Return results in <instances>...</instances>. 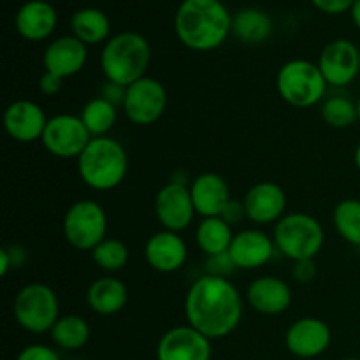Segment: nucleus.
Returning <instances> with one entry per match:
<instances>
[{
    "instance_id": "nucleus-1",
    "label": "nucleus",
    "mask_w": 360,
    "mask_h": 360,
    "mask_svg": "<svg viewBox=\"0 0 360 360\" xmlns=\"http://www.w3.org/2000/svg\"><path fill=\"white\" fill-rule=\"evenodd\" d=\"M188 326L207 340H221L234 333L243 319V297L225 276L204 274L192 283L185 297Z\"/></svg>"
},
{
    "instance_id": "nucleus-2",
    "label": "nucleus",
    "mask_w": 360,
    "mask_h": 360,
    "mask_svg": "<svg viewBox=\"0 0 360 360\" xmlns=\"http://www.w3.org/2000/svg\"><path fill=\"white\" fill-rule=\"evenodd\" d=\"M179 42L193 51L220 48L232 32V16L221 0H183L176 11Z\"/></svg>"
},
{
    "instance_id": "nucleus-3",
    "label": "nucleus",
    "mask_w": 360,
    "mask_h": 360,
    "mask_svg": "<svg viewBox=\"0 0 360 360\" xmlns=\"http://www.w3.org/2000/svg\"><path fill=\"white\" fill-rule=\"evenodd\" d=\"M129 157L125 148L112 137H94L77 158V172L86 186L97 192H109L125 179Z\"/></svg>"
},
{
    "instance_id": "nucleus-4",
    "label": "nucleus",
    "mask_w": 360,
    "mask_h": 360,
    "mask_svg": "<svg viewBox=\"0 0 360 360\" xmlns=\"http://www.w3.org/2000/svg\"><path fill=\"white\" fill-rule=\"evenodd\" d=\"M150 60V42L137 32H122L105 42L101 67L109 83L127 88L146 76Z\"/></svg>"
},
{
    "instance_id": "nucleus-5",
    "label": "nucleus",
    "mask_w": 360,
    "mask_h": 360,
    "mask_svg": "<svg viewBox=\"0 0 360 360\" xmlns=\"http://www.w3.org/2000/svg\"><path fill=\"white\" fill-rule=\"evenodd\" d=\"M274 245L287 259L294 262L301 260H315L322 252L326 234L323 227L316 218L308 213L285 214L274 225Z\"/></svg>"
},
{
    "instance_id": "nucleus-6",
    "label": "nucleus",
    "mask_w": 360,
    "mask_h": 360,
    "mask_svg": "<svg viewBox=\"0 0 360 360\" xmlns=\"http://www.w3.org/2000/svg\"><path fill=\"white\" fill-rule=\"evenodd\" d=\"M276 88L287 104L297 109H308L320 104L327 91V81L319 63L309 60H290L278 70Z\"/></svg>"
},
{
    "instance_id": "nucleus-7",
    "label": "nucleus",
    "mask_w": 360,
    "mask_h": 360,
    "mask_svg": "<svg viewBox=\"0 0 360 360\" xmlns=\"http://www.w3.org/2000/svg\"><path fill=\"white\" fill-rule=\"evenodd\" d=\"M18 326L32 334L51 333L60 319V302L55 290L44 283L25 285L13 304Z\"/></svg>"
},
{
    "instance_id": "nucleus-8",
    "label": "nucleus",
    "mask_w": 360,
    "mask_h": 360,
    "mask_svg": "<svg viewBox=\"0 0 360 360\" xmlns=\"http://www.w3.org/2000/svg\"><path fill=\"white\" fill-rule=\"evenodd\" d=\"M108 214L90 199L74 202L63 217V238L72 248L91 252L108 238Z\"/></svg>"
},
{
    "instance_id": "nucleus-9",
    "label": "nucleus",
    "mask_w": 360,
    "mask_h": 360,
    "mask_svg": "<svg viewBox=\"0 0 360 360\" xmlns=\"http://www.w3.org/2000/svg\"><path fill=\"white\" fill-rule=\"evenodd\" d=\"M167 90L164 84L155 77L144 76L127 86L122 108L130 122L141 127H148L162 118L167 109Z\"/></svg>"
},
{
    "instance_id": "nucleus-10",
    "label": "nucleus",
    "mask_w": 360,
    "mask_h": 360,
    "mask_svg": "<svg viewBox=\"0 0 360 360\" xmlns=\"http://www.w3.org/2000/svg\"><path fill=\"white\" fill-rule=\"evenodd\" d=\"M94 137L86 130L79 116L74 115H56L48 120L44 134H42V144L46 151L56 158H79L84 148L90 144Z\"/></svg>"
},
{
    "instance_id": "nucleus-11",
    "label": "nucleus",
    "mask_w": 360,
    "mask_h": 360,
    "mask_svg": "<svg viewBox=\"0 0 360 360\" xmlns=\"http://www.w3.org/2000/svg\"><path fill=\"white\" fill-rule=\"evenodd\" d=\"M155 214L164 231L179 234L188 229L197 214L190 186L179 181H171L162 186L155 197Z\"/></svg>"
},
{
    "instance_id": "nucleus-12",
    "label": "nucleus",
    "mask_w": 360,
    "mask_h": 360,
    "mask_svg": "<svg viewBox=\"0 0 360 360\" xmlns=\"http://www.w3.org/2000/svg\"><path fill=\"white\" fill-rule=\"evenodd\" d=\"M319 67L330 86H347L360 72V49L348 39H336L322 49Z\"/></svg>"
},
{
    "instance_id": "nucleus-13",
    "label": "nucleus",
    "mask_w": 360,
    "mask_h": 360,
    "mask_svg": "<svg viewBox=\"0 0 360 360\" xmlns=\"http://www.w3.org/2000/svg\"><path fill=\"white\" fill-rule=\"evenodd\" d=\"M157 360H211V340L192 326H178L160 338Z\"/></svg>"
},
{
    "instance_id": "nucleus-14",
    "label": "nucleus",
    "mask_w": 360,
    "mask_h": 360,
    "mask_svg": "<svg viewBox=\"0 0 360 360\" xmlns=\"http://www.w3.org/2000/svg\"><path fill=\"white\" fill-rule=\"evenodd\" d=\"M330 329L323 320L304 316L292 323L285 336L288 352L299 359H315L330 347Z\"/></svg>"
},
{
    "instance_id": "nucleus-15",
    "label": "nucleus",
    "mask_w": 360,
    "mask_h": 360,
    "mask_svg": "<svg viewBox=\"0 0 360 360\" xmlns=\"http://www.w3.org/2000/svg\"><path fill=\"white\" fill-rule=\"evenodd\" d=\"M48 120L44 109L37 102L20 98L7 105L4 112V129L7 136L18 143H34L42 139Z\"/></svg>"
},
{
    "instance_id": "nucleus-16",
    "label": "nucleus",
    "mask_w": 360,
    "mask_h": 360,
    "mask_svg": "<svg viewBox=\"0 0 360 360\" xmlns=\"http://www.w3.org/2000/svg\"><path fill=\"white\" fill-rule=\"evenodd\" d=\"M243 206H245L246 218L253 224H278L285 217L287 195L278 183L260 181L246 192Z\"/></svg>"
},
{
    "instance_id": "nucleus-17",
    "label": "nucleus",
    "mask_w": 360,
    "mask_h": 360,
    "mask_svg": "<svg viewBox=\"0 0 360 360\" xmlns=\"http://www.w3.org/2000/svg\"><path fill=\"white\" fill-rule=\"evenodd\" d=\"M274 250H276L274 239H271L266 232L259 229H245L234 234L229 248V259L238 269L253 271L266 266L273 259Z\"/></svg>"
},
{
    "instance_id": "nucleus-18",
    "label": "nucleus",
    "mask_w": 360,
    "mask_h": 360,
    "mask_svg": "<svg viewBox=\"0 0 360 360\" xmlns=\"http://www.w3.org/2000/svg\"><path fill=\"white\" fill-rule=\"evenodd\" d=\"M148 266L162 274H171L181 269L188 257L186 243L178 232H155L144 246Z\"/></svg>"
},
{
    "instance_id": "nucleus-19",
    "label": "nucleus",
    "mask_w": 360,
    "mask_h": 360,
    "mask_svg": "<svg viewBox=\"0 0 360 360\" xmlns=\"http://www.w3.org/2000/svg\"><path fill=\"white\" fill-rule=\"evenodd\" d=\"M86 60V44H83L74 35H63V37L55 39L46 48L44 56H42L46 72L55 74L62 79H67V77H72L77 72H81L84 69Z\"/></svg>"
},
{
    "instance_id": "nucleus-20",
    "label": "nucleus",
    "mask_w": 360,
    "mask_h": 360,
    "mask_svg": "<svg viewBox=\"0 0 360 360\" xmlns=\"http://www.w3.org/2000/svg\"><path fill=\"white\" fill-rule=\"evenodd\" d=\"M248 304L260 315H281L292 304V290L287 281L278 276H260L246 290Z\"/></svg>"
},
{
    "instance_id": "nucleus-21",
    "label": "nucleus",
    "mask_w": 360,
    "mask_h": 360,
    "mask_svg": "<svg viewBox=\"0 0 360 360\" xmlns=\"http://www.w3.org/2000/svg\"><path fill=\"white\" fill-rule=\"evenodd\" d=\"M195 213L202 218L221 217L227 204L231 202V188L220 174L204 172L197 176L190 185Z\"/></svg>"
},
{
    "instance_id": "nucleus-22",
    "label": "nucleus",
    "mask_w": 360,
    "mask_h": 360,
    "mask_svg": "<svg viewBox=\"0 0 360 360\" xmlns=\"http://www.w3.org/2000/svg\"><path fill=\"white\" fill-rule=\"evenodd\" d=\"M16 30L23 39L39 42L48 39L58 25L56 9L46 0H28L16 13Z\"/></svg>"
},
{
    "instance_id": "nucleus-23",
    "label": "nucleus",
    "mask_w": 360,
    "mask_h": 360,
    "mask_svg": "<svg viewBox=\"0 0 360 360\" xmlns=\"http://www.w3.org/2000/svg\"><path fill=\"white\" fill-rule=\"evenodd\" d=\"M86 301L91 311L97 315H116L129 302V288L122 280L115 276L98 278L88 287Z\"/></svg>"
},
{
    "instance_id": "nucleus-24",
    "label": "nucleus",
    "mask_w": 360,
    "mask_h": 360,
    "mask_svg": "<svg viewBox=\"0 0 360 360\" xmlns=\"http://www.w3.org/2000/svg\"><path fill=\"white\" fill-rule=\"evenodd\" d=\"M231 34L245 44H262L273 34V20L264 11L246 7L232 16Z\"/></svg>"
},
{
    "instance_id": "nucleus-25",
    "label": "nucleus",
    "mask_w": 360,
    "mask_h": 360,
    "mask_svg": "<svg viewBox=\"0 0 360 360\" xmlns=\"http://www.w3.org/2000/svg\"><path fill=\"white\" fill-rule=\"evenodd\" d=\"M70 28H72L74 37L79 39L83 44L94 46L109 41L111 21L102 11L95 7H84V9L76 11L70 18Z\"/></svg>"
},
{
    "instance_id": "nucleus-26",
    "label": "nucleus",
    "mask_w": 360,
    "mask_h": 360,
    "mask_svg": "<svg viewBox=\"0 0 360 360\" xmlns=\"http://www.w3.org/2000/svg\"><path fill=\"white\" fill-rule=\"evenodd\" d=\"M195 239L199 248L207 257H218L229 253L234 232H232V225H229L221 217H210L202 218L197 227Z\"/></svg>"
},
{
    "instance_id": "nucleus-27",
    "label": "nucleus",
    "mask_w": 360,
    "mask_h": 360,
    "mask_svg": "<svg viewBox=\"0 0 360 360\" xmlns=\"http://www.w3.org/2000/svg\"><path fill=\"white\" fill-rule=\"evenodd\" d=\"M90 326L86 320L79 315H65L60 316L58 322L53 326L51 341L65 352H77L90 341Z\"/></svg>"
},
{
    "instance_id": "nucleus-28",
    "label": "nucleus",
    "mask_w": 360,
    "mask_h": 360,
    "mask_svg": "<svg viewBox=\"0 0 360 360\" xmlns=\"http://www.w3.org/2000/svg\"><path fill=\"white\" fill-rule=\"evenodd\" d=\"M79 118L91 137H105L118 120V111L112 102L95 97L83 105Z\"/></svg>"
},
{
    "instance_id": "nucleus-29",
    "label": "nucleus",
    "mask_w": 360,
    "mask_h": 360,
    "mask_svg": "<svg viewBox=\"0 0 360 360\" xmlns=\"http://www.w3.org/2000/svg\"><path fill=\"white\" fill-rule=\"evenodd\" d=\"M333 224L348 245L360 246V200L345 199L334 207Z\"/></svg>"
},
{
    "instance_id": "nucleus-30",
    "label": "nucleus",
    "mask_w": 360,
    "mask_h": 360,
    "mask_svg": "<svg viewBox=\"0 0 360 360\" xmlns=\"http://www.w3.org/2000/svg\"><path fill=\"white\" fill-rule=\"evenodd\" d=\"M322 118L333 129H350L359 122L357 102L345 95L329 97L322 105Z\"/></svg>"
},
{
    "instance_id": "nucleus-31",
    "label": "nucleus",
    "mask_w": 360,
    "mask_h": 360,
    "mask_svg": "<svg viewBox=\"0 0 360 360\" xmlns=\"http://www.w3.org/2000/svg\"><path fill=\"white\" fill-rule=\"evenodd\" d=\"M129 246L122 239L116 238H105L97 248L91 250L94 262L97 264V267H101L102 271H108V273L122 271L129 262Z\"/></svg>"
},
{
    "instance_id": "nucleus-32",
    "label": "nucleus",
    "mask_w": 360,
    "mask_h": 360,
    "mask_svg": "<svg viewBox=\"0 0 360 360\" xmlns=\"http://www.w3.org/2000/svg\"><path fill=\"white\" fill-rule=\"evenodd\" d=\"M16 360H62L56 350L46 345H30V347L23 348L18 355Z\"/></svg>"
},
{
    "instance_id": "nucleus-33",
    "label": "nucleus",
    "mask_w": 360,
    "mask_h": 360,
    "mask_svg": "<svg viewBox=\"0 0 360 360\" xmlns=\"http://www.w3.org/2000/svg\"><path fill=\"white\" fill-rule=\"evenodd\" d=\"M313 6L326 14H341L352 11L355 0H311Z\"/></svg>"
},
{
    "instance_id": "nucleus-34",
    "label": "nucleus",
    "mask_w": 360,
    "mask_h": 360,
    "mask_svg": "<svg viewBox=\"0 0 360 360\" xmlns=\"http://www.w3.org/2000/svg\"><path fill=\"white\" fill-rule=\"evenodd\" d=\"M295 280L299 283H309L315 280L316 276V266L315 260H301V262H294V271H292Z\"/></svg>"
},
{
    "instance_id": "nucleus-35",
    "label": "nucleus",
    "mask_w": 360,
    "mask_h": 360,
    "mask_svg": "<svg viewBox=\"0 0 360 360\" xmlns=\"http://www.w3.org/2000/svg\"><path fill=\"white\" fill-rule=\"evenodd\" d=\"M62 86H63V79L62 77L55 76V74L44 72L41 76V79H39V90H41L44 95H48V97L58 94V91L62 90Z\"/></svg>"
},
{
    "instance_id": "nucleus-36",
    "label": "nucleus",
    "mask_w": 360,
    "mask_h": 360,
    "mask_svg": "<svg viewBox=\"0 0 360 360\" xmlns=\"http://www.w3.org/2000/svg\"><path fill=\"white\" fill-rule=\"evenodd\" d=\"M125 91H127L125 86H120V84L109 83L108 81V84L102 88L101 97H104L105 101L112 102L115 105H118V104L123 105V101H125Z\"/></svg>"
},
{
    "instance_id": "nucleus-37",
    "label": "nucleus",
    "mask_w": 360,
    "mask_h": 360,
    "mask_svg": "<svg viewBox=\"0 0 360 360\" xmlns=\"http://www.w3.org/2000/svg\"><path fill=\"white\" fill-rule=\"evenodd\" d=\"M221 218H224V220L227 221L229 225L238 224L239 220L246 218L245 206H243V204H239V202H236V200H231V202L227 204V207H225L224 213H221Z\"/></svg>"
},
{
    "instance_id": "nucleus-38",
    "label": "nucleus",
    "mask_w": 360,
    "mask_h": 360,
    "mask_svg": "<svg viewBox=\"0 0 360 360\" xmlns=\"http://www.w3.org/2000/svg\"><path fill=\"white\" fill-rule=\"evenodd\" d=\"M6 250H7V255H9L11 267H13V269L23 266L25 259H27L23 248H20V246H6Z\"/></svg>"
},
{
    "instance_id": "nucleus-39",
    "label": "nucleus",
    "mask_w": 360,
    "mask_h": 360,
    "mask_svg": "<svg viewBox=\"0 0 360 360\" xmlns=\"http://www.w3.org/2000/svg\"><path fill=\"white\" fill-rule=\"evenodd\" d=\"M11 269H13V267H11L9 255H7L6 246H4V248H0V276L6 278L7 274H9Z\"/></svg>"
},
{
    "instance_id": "nucleus-40",
    "label": "nucleus",
    "mask_w": 360,
    "mask_h": 360,
    "mask_svg": "<svg viewBox=\"0 0 360 360\" xmlns=\"http://www.w3.org/2000/svg\"><path fill=\"white\" fill-rule=\"evenodd\" d=\"M352 20H354L355 27L360 30V0H355L354 7H352Z\"/></svg>"
},
{
    "instance_id": "nucleus-41",
    "label": "nucleus",
    "mask_w": 360,
    "mask_h": 360,
    "mask_svg": "<svg viewBox=\"0 0 360 360\" xmlns=\"http://www.w3.org/2000/svg\"><path fill=\"white\" fill-rule=\"evenodd\" d=\"M354 160H355V165H357V169H359V171H360V143L357 144V148H355Z\"/></svg>"
},
{
    "instance_id": "nucleus-42",
    "label": "nucleus",
    "mask_w": 360,
    "mask_h": 360,
    "mask_svg": "<svg viewBox=\"0 0 360 360\" xmlns=\"http://www.w3.org/2000/svg\"><path fill=\"white\" fill-rule=\"evenodd\" d=\"M357 111H359V122H360V97H359V101H357Z\"/></svg>"
},
{
    "instance_id": "nucleus-43",
    "label": "nucleus",
    "mask_w": 360,
    "mask_h": 360,
    "mask_svg": "<svg viewBox=\"0 0 360 360\" xmlns=\"http://www.w3.org/2000/svg\"><path fill=\"white\" fill-rule=\"evenodd\" d=\"M341 360H360L359 357H345V359H341Z\"/></svg>"
},
{
    "instance_id": "nucleus-44",
    "label": "nucleus",
    "mask_w": 360,
    "mask_h": 360,
    "mask_svg": "<svg viewBox=\"0 0 360 360\" xmlns=\"http://www.w3.org/2000/svg\"><path fill=\"white\" fill-rule=\"evenodd\" d=\"M72 360H79V359H72Z\"/></svg>"
}]
</instances>
